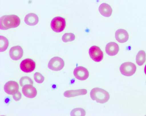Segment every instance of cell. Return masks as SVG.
I'll use <instances>...</instances> for the list:
<instances>
[{
  "label": "cell",
  "mask_w": 146,
  "mask_h": 116,
  "mask_svg": "<svg viewBox=\"0 0 146 116\" xmlns=\"http://www.w3.org/2000/svg\"><path fill=\"white\" fill-rule=\"evenodd\" d=\"M19 18L15 15H5L0 19V28L2 30H7L17 27L20 25Z\"/></svg>",
  "instance_id": "1"
},
{
  "label": "cell",
  "mask_w": 146,
  "mask_h": 116,
  "mask_svg": "<svg viewBox=\"0 0 146 116\" xmlns=\"http://www.w3.org/2000/svg\"><path fill=\"white\" fill-rule=\"evenodd\" d=\"M90 96L92 100L102 104L107 102L110 97L108 92L99 88H95L92 89L90 92Z\"/></svg>",
  "instance_id": "2"
},
{
  "label": "cell",
  "mask_w": 146,
  "mask_h": 116,
  "mask_svg": "<svg viewBox=\"0 0 146 116\" xmlns=\"http://www.w3.org/2000/svg\"><path fill=\"white\" fill-rule=\"evenodd\" d=\"M51 27L52 30L56 32L62 31L66 26L65 19L60 16L54 18L51 22Z\"/></svg>",
  "instance_id": "3"
},
{
  "label": "cell",
  "mask_w": 146,
  "mask_h": 116,
  "mask_svg": "<svg viewBox=\"0 0 146 116\" xmlns=\"http://www.w3.org/2000/svg\"><path fill=\"white\" fill-rule=\"evenodd\" d=\"M119 69L123 75L127 76L133 75L136 70V66L134 63L130 62L123 63L120 66Z\"/></svg>",
  "instance_id": "4"
},
{
  "label": "cell",
  "mask_w": 146,
  "mask_h": 116,
  "mask_svg": "<svg viewBox=\"0 0 146 116\" xmlns=\"http://www.w3.org/2000/svg\"><path fill=\"white\" fill-rule=\"evenodd\" d=\"M64 65V61L61 58L54 57L49 61L48 67L50 69L54 71H58L62 69Z\"/></svg>",
  "instance_id": "5"
},
{
  "label": "cell",
  "mask_w": 146,
  "mask_h": 116,
  "mask_svg": "<svg viewBox=\"0 0 146 116\" xmlns=\"http://www.w3.org/2000/svg\"><path fill=\"white\" fill-rule=\"evenodd\" d=\"M89 53L90 58L94 61L100 62L103 58V53L98 46H92L89 49Z\"/></svg>",
  "instance_id": "6"
},
{
  "label": "cell",
  "mask_w": 146,
  "mask_h": 116,
  "mask_svg": "<svg viewBox=\"0 0 146 116\" xmlns=\"http://www.w3.org/2000/svg\"><path fill=\"white\" fill-rule=\"evenodd\" d=\"M36 67L35 62L30 58H26L23 60L20 64V68L23 71L30 73L33 71Z\"/></svg>",
  "instance_id": "7"
},
{
  "label": "cell",
  "mask_w": 146,
  "mask_h": 116,
  "mask_svg": "<svg viewBox=\"0 0 146 116\" xmlns=\"http://www.w3.org/2000/svg\"><path fill=\"white\" fill-rule=\"evenodd\" d=\"M73 73L75 77L80 80H85L89 76V73L87 69L82 66L75 68L74 70Z\"/></svg>",
  "instance_id": "8"
},
{
  "label": "cell",
  "mask_w": 146,
  "mask_h": 116,
  "mask_svg": "<svg viewBox=\"0 0 146 116\" xmlns=\"http://www.w3.org/2000/svg\"><path fill=\"white\" fill-rule=\"evenodd\" d=\"M23 51L22 47L19 46H16L12 47L9 50V55L13 60H17L23 56Z\"/></svg>",
  "instance_id": "9"
},
{
  "label": "cell",
  "mask_w": 146,
  "mask_h": 116,
  "mask_svg": "<svg viewBox=\"0 0 146 116\" xmlns=\"http://www.w3.org/2000/svg\"><path fill=\"white\" fill-rule=\"evenodd\" d=\"M4 88L5 91L7 93L13 95L19 91V86L16 82L11 81L5 83Z\"/></svg>",
  "instance_id": "10"
},
{
  "label": "cell",
  "mask_w": 146,
  "mask_h": 116,
  "mask_svg": "<svg viewBox=\"0 0 146 116\" xmlns=\"http://www.w3.org/2000/svg\"><path fill=\"white\" fill-rule=\"evenodd\" d=\"M22 92L25 96L29 98L35 97L37 94L36 88L31 85H27L23 86Z\"/></svg>",
  "instance_id": "11"
},
{
  "label": "cell",
  "mask_w": 146,
  "mask_h": 116,
  "mask_svg": "<svg viewBox=\"0 0 146 116\" xmlns=\"http://www.w3.org/2000/svg\"><path fill=\"white\" fill-rule=\"evenodd\" d=\"M119 50L118 45L114 42H110L108 43L105 47L106 53L109 56H113L117 54Z\"/></svg>",
  "instance_id": "12"
},
{
  "label": "cell",
  "mask_w": 146,
  "mask_h": 116,
  "mask_svg": "<svg viewBox=\"0 0 146 116\" xmlns=\"http://www.w3.org/2000/svg\"><path fill=\"white\" fill-rule=\"evenodd\" d=\"M116 40L120 43H124L128 39L129 36L127 32L123 29L117 30L115 34Z\"/></svg>",
  "instance_id": "13"
},
{
  "label": "cell",
  "mask_w": 146,
  "mask_h": 116,
  "mask_svg": "<svg viewBox=\"0 0 146 116\" xmlns=\"http://www.w3.org/2000/svg\"><path fill=\"white\" fill-rule=\"evenodd\" d=\"M38 18L35 14L30 13L26 15L24 21L27 25L33 26L36 25L38 22Z\"/></svg>",
  "instance_id": "14"
},
{
  "label": "cell",
  "mask_w": 146,
  "mask_h": 116,
  "mask_svg": "<svg viewBox=\"0 0 146 116\" xmlns=\"http://www.w3.org/2000/svg\"><path fill=\"white\" fill-rule=\"evenodd\" d=\"M99 11L103 16L107 17H110L111 15L112 10L111 6L106 3H102L99 8Z\"/></svg>",
  "instance_id": "15"
},
{
  "label": "cell",
  "mask_w": 146,
  "mask_h": 116,
  "mask_svg": "<svg viewBox=\"0 0 146 116\" xmlns=\"http://www.w3.org/2000/svg\"><path fill=\"white\" fill-rule=\"evenodd\" d=\"M87 92V90L85 89L68 90L64 92V95L65 97L69 98L85 95Z\"/></svg>",
  "instance_id": "16"
},
{
  "label": "cell",
  "mask_w": 146,
  "mask_h": 116,
  "mask_svg": "<svg viewBox=\"0 0 146 116\" xmlns=\"http://www.w3.org/2000/svg\"><path fill=\"white\" fill-rule=\"evenodd\" d=\"M146 53L143 50H140L137 54L136 61L137 64L139 66L143 65L146 60Z\"/></svg>",
  "instance_id": "17"
},
{
  "label": "cell",
  "mask_w": 146,
  "mask_h": 116,
  "mask_svg": "<svg viewBox=\"0 0 146 116\" xmlns=\"http://www.w3.org/2000/svg\"><path fill=\"white\" fill-rule=\"evenodd\" d=\"M0 50L1 52L5 51L9 46V41L5 37L1 35L0 36Z\"/></svg>",
  "instance_id": "18"
},
{
  "label": "cell",
  "mask_w": 146,
  "mask_h": 116,
  "mask_svg": "<svg viewBox=\"0 0 146 116\" xmlns=\"http://www.w3.org/2000/svg\"><path fill=\"white\" fill-rule=\"evenodd\" d=\"M19 83L21 86L23 87L27 85H33V80L29 77L24 76L22 77L20 79Z\"/></svg>",
  "instance_id": "19"
},
{
  "label": "cell",
  "mask_w": 146,
  "mask_h": 116,
  "mask_svg": "<svg viewBox=\"0 0 146 116\" xmlns=\"http://www.w3.org/2000/svg\"><path fill=\"white\" fill-rule=\"evenodd\" d=\"M75 38V35L73 33H66L63 35L62 39L63 42H67L74 41Z\"/></svg>",
  "instance_id": "20"
},
{
  "label": "cell",
  "mask_w": 146,
  "mask_h": 116,
  "mask_svg": "<svg viewBox=\"0 0 146 116\" xmlns=\"http://www.w3.org/2000/svg\"><path fill=\"white\" fill-rule=\"evenodd\" d=\"M72 115H85V112L84 110L81 108H77L73 109L71 113Z\"/></svg>",
  "instance_id": "21"
},
{
  "label": "cell",
  "mask_w": 146,
  "mask_h": 116,
  "mask_svg": "<svg viewBox=\"0 0 146 116\" xmlns=\"http://www.w3.org/2000/svg\"><path fill=\"white\" fill-rule=\"evenodd\" d=\"M34 79L36 82L38 83H41L44 81V77L40 73L36 72L34 75Z\"/></svg>",
  "instance_id": "22"
},
{
  "label": "cell",
  "mask_w": 146,
  "mask_h": 116,
  "mask_svg": "<svg viewBox=\"0 0 146 116\" xmlns=\"http://www.w3.org/2000/svg\"><path fill=\"white\" fill-rule=\"evenodd\" d=\"M13 97L15 101H18L21 98L22 95L21 93L18 91L13 95Z\"/></svg>",
  "instance_id": "23"
},
{
  "label": "cell",
  "mask_w": 146,
  "mask_h": 116,
  "mask_svg": "<svg viewBox=\"0 0 146 116\" xmlns=\"http://www.w3.org/2000/svg\"><path fill=\"white\" fill-rule=\"evenodd\" d=\"M144 72L146 75V65H145L144 68Z\"/></svg>",
  "instance_id": "24"
}]
</instances>
